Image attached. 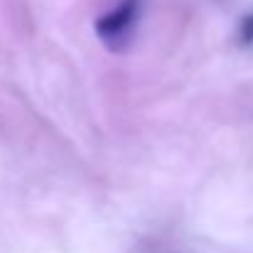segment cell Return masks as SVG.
<instances>
[{"label":"cell","mask_w":253,"mask_h":253,"mask_svg":"<svg viewBox=\"0 0 253 253\" xmlns=\"http://www.w3.org/2000/svg\"><path fill=\"white\" fill-rule=\"evenodd\" d=\"M138 15V0H126L123 5H118L113 12H108L106 17H101L96 22V32L98 37L111 47V49H121L126 47V37L133 30Z\"/></svg>","instance_id":"6da1fadb"}]
</instances>
